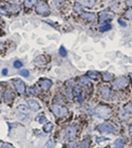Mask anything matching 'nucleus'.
<instances>
[{
    "label": "nucleus",
    "instance_id": "39",
    "mask_svg": "<svg viewBox=\"0 0 132 148\" xmlns=\"http://www.w3.org/2000/svg\"><path fill=\"white\" fill-rule=\"evenodd\" d=\"M2 74H3V75H7V69H4L3 71H2Z\"/></svg>",
    "mask_w": 132,
    "mask_h": 148
},
{
    "label": "nucleus",
    "instance_id": "43",
    "mask_svg": "<svg viewBox=\"0 0 132 148\" xmlns=\"http://www.w3.org/2000/svg\"><path fill=\"white\" fill-rule=\"evenodd\" d=\"M0 101H1V95H0Z\"/></svg>",
    "mask_w": 132,
    "mask_h": 148
},
{
    "label": "nucleus",
    "instance_id": "16",
    "mask_svg": "<svg viewBox=\"0 0 132 148\" xmlns=\"http://www.w3.org/2000/svg\"><path fill=\"white\" fill-rule=\"evenodd\" d=\"M4 101H5L6 102H10L13 101V99H14V94H13L12 90H7L5 92H4Z\"/></svg>",
    "mask_w": 132,
    "mask_h": 148
},
{
    "label": "nucleus",
    "instance_id": "33",
    "mask_svg": "<svg viewBox=\"0 0 132 148\" xmlns=\"http://www.w3.org/2000/svg\"><path fill=\"white\" fill-rule=\"evenodd\" d=\"M81 148H88V140H83L81 142Z\"/></svg>",
    "mask_w": 132,
    "mask_h": 148
},
{
    "label": "nucleus",
    "instance_id": "34",
    "mask_svg": "<svg viewBox=\"0 0 132 148\" xmlns=\"http://www.w3.org/2000/svg\"><path fill=\"white\" fill-rule=\"evenodd\" d=\"M22 65H23V64L20 62V61H16V62H14V67H15V68H17V69L21 68V67H22Z\"/></svg>",
    "mask_w": 132,
    "mask_h": 148
},
{
    "label": "nucleus",
    "instance_id": "6",
    "mask_svg": "<svg viewBox=\"0 0 132 148\" xmlns=\"http://www.w3.org/2000/svg\"><path fill=\"white\" fill-rule=\"evenodd\" d=\"M77 131H78V128H77L76 125H70V126L67 127L65 131L66 139L69 141L75 140V138H76V136H77Z\"/></svg>",
    "mask_w": 132,
    "mask_h": 148
},
{
    "label": "nucleus",
    "instance_id": "17",
    "mask_svg": "<svg viewBox=\"0 0 132 148\" xmlns=\"http://www.w3.org/2000/svg\"><path fill=\"white\" fill-rule=\"evenodd\" d=\"M35 63L37 64L38 66H45L47 64V59L45 56L41 55V56H38L37 58L35 59Z\"/></svg>",
    "mask_w": 132,
    "mask_h": 148
},
{
    "label": "nucleus",
    "instance_id": "42",
    "mask_svg": "<svg viewBox=\"0 0 132 148\" xmlns=\"http://www.w3.org/2000/svg\"><path fill=\"white\" fill-rule=\"evenodd\" d=\"M130 77H131V85H132V74L130 75Z\"/></svg>",
    "mask_w": 132,
    "mask_h": 148
},
{
    "label": "nucleus",
    "instance_id": "14",
    "mask_svg": "<svg viewBox=\"0 0 132 148\" xmlns=\"http://www.w3.org/2000/svg\"><path fill=\"white\" fill-rule=\"evenodd\" d=\"M72 95H75L76 99L79 102L83 101V97H81V88H79V86H75L74 90H72Z\"/></svg>",
    "mask_w": 132,
    "mask_h": 148
},
{
    "label": "nucleus",
    "instance_id": "4",
    "mask_svg": "<svg viewBox=\"0 0 132 148\" xmlns=\"http://www.w3.org/2000/svg\"><path fill=\"white\" fill-rule=\"evenodd\" d=\"M51 111L58 117H62L68 113V109L65 106H60V104H54V106H52Z\"/></svg>",
    "mask_w": 132,
    "mask_h": 148
},
{
    "label": "nucleus",
    "instance_id": "24",
    "mask_svg": "<svg viewBox=\"0 0 132 148\" xmlns=\"http://www.w3.org/2000/svg\"><path fill=\"white\" fill-rule=\"evenodd\" d=\"M36 1H37V0H24V5H25V7L31 8L32 6H33L34 4L36 3Z\"/></svg>",
    "mask_w": 132,
    "mask_h": 148
},
{
    "label": "nucleus",
    "instance_id": "8",
    "mask_svg": "<svg viewBox=\"0 0 132 148\" xmlns=\"http://www.w3.org/2000/svg\"><path fill=\"white\" fill-rule=\"evenodd\" d=\"M114 17V14L110 11L104 10L99 13V22H108L111 21Z\"/></svg>",
    "mask_w": 132,
    "mask_h": 148
},
{
    "label": "nucleus",
    "instance_id": "21",
    "mask_svg": "<svg viewBox=\"0 0 132 148\" xmlns=\"http://www.w3.org/2000/svg\"><path fill=\"white\" fill-rule=\"evenodd\" d=\"M88 78L92 79H97L99 78V73L96 72V71H90V72L88 73Z\"/></svg>",
    "mask_w": 132,
    "mask_h": 148
},
{
    "label": "nucleus",
    "instance_id": "36",
    "mask_svg": "<svg viewBox=\"0 0 132 148\" xmlns=\"http://www.w3.org/2000/svg\"><path fill=\"white\" fill-rule=\"evenodd\" d=\"M104 140H106V138H104V137H97L96 138L97 142H102V141H104Z\"/></svg>",
    "mask_w": 132,
    "mask_h": 148
},
{
    "label": "nucleus",
    "instance_id": "25",
    "mask_svg": "<svg viewBox=\"0 0 132 148\" xmlns=\"http://www.w3.org/2000/svg\"><path fill=\"white\" fill-rule=\"evenodd\" d=\"M36 120H37L39 123L43 124V123H45V121H46V116H45V114H39L37 116V118H36Z\"/></svg>",
    "mask_w": 132,
    "mask_h": 148
},
{
    "label": "nucleus",
    "instance_id": "5",
    "mask_svg": "<svg viewBox=\"0 0 132 148\" xmlns=\"http://www.w3.org/2000/svg\"><path fill=\"white\" fill-rule=\"evenodd\" d=\"M128 84H129V79L126 77H120V78H117L113 82L112 86L116 90H122V88H126L128 86Z\"/></svg>",
    "mask_w": 132,
    "mask_h": 148
},
{
    "label": "nucleus",
    "instance_id": "26",
    "mask_svg": "<svg viewBox=\"0 0 132 148\" xmlns=\"http://www.w3.org/2000/svg\"><path fill=\"white\" fill-rule=\"evenodd\" d=\"M55 146V141L54 139H49V141L45 144L44 148H54Z\"/></svg>",
    "mask_w": 132,
    "mask_h": 148
},
{
    "label": "nucleus",
    "instance_id": "30",
    "mask_svg": "<svg viewBox=\"0 0 132 148\" xmlns=\"http://www.w3.org/2000/svg\"><path fill=\"white\" fill-rule=\"evenodd\" d=\"M59 52H60V55L62 57H66V56H67V50L65 49V47H64V46H61L60 50H59Z\"/></svg>",
    "mask_w": 132,
    "mask_h": 148
},
{
    "label": "nucleus",
    "instance_id": "11",
    "mask_svg": "<svg viewBox=\"0 0 132 148\" xmlns=\"http://www.w3.org/2000/svg\"><path fill=\"white\" fill-rule=\"evenodd\" d=\"M27 104H28L29 109H31L33 111H38L41 108L40 103L37 101H35V99H28L27 101Z\"/></svg>",
    "mask_w": 132,
    "mask_h": 148
},
{
    "label": "nucleus",
    "instance_id": "40",
    "mask_svg": "<svg viewBox=\"0 0 132 148\" xmlns=\"http://www.w3.org/2000/svg\"><path fill=\"white\" fill-rule=\"evenodd\" d=\"M119 24H121V25H124V26H125V24L123 23V22L121 21V20H119Z\"/></svg>",
    "mask_w": 132,
    "mask_h": 148
},
{
    "label": "nucleus",
    "instance_id": "12",
    "mask_svg": "<svg viewBox=\"0 0 132 148\" xmlns=\"http://www.w3.org/2000/svg\"><path fill=\"white\" fill-rule=\"evenodd\" d=\"M81 18L86 20L88 22H93L96 19V16L94 13H90V12H81Z\"/></svg>",
    "mask_w": 132,
    "mask_h": 148
},
{
    "label": "nucleus",
    "instance_id": "28",
    "mask_svg": "<svg viewBox=\"0 0 132 148\" xmlns=\"http://www.w3.org/2000/svg\"><path fill=\"white\" fill-rule=\"evenodd\" d=\"M64 4V0H54V5L56 6V8L62 7Z\"/></svg>",
    "mask_w": 132,
    "mask_h": 148
},
{
    "label": "nucleus",
    "instance_id": "13",
    "mask_svg": "<svg viewBox=\"0 0 132 148\" xmlns=\"http://www.w3.org/2000/svg\"><path fill=\"white\" fill-rule=\"evenodd\" d=\"M52 84H53V83H52V81H51V79H42L40 81V86L45 90H49V88H51Z\"/></svg>",
    "mask_w": 132,
    "mask_h": 148
},
{
    "label": "nucleus",
    "instance_id": "23",
    "mask_svg": "<svg viewBox=\"0 0 132 148\" xmlns=\"http://www.w3.org/2000/svg\"><path fill=\"white\" fill-rule=\"evenodd\" d=\"M18 110L23 114H28L29 113V108H27L26 106H18Z\"/></svg>",
    "mask_w": 132,
    "mask_h": 148
},
{
    "label": "nucleus",
    "instance_id": "15",
    "mask_svg": "<svg viewBox=\"0 0 132 148\" xmlns=\"http://www.w3.org/2000/svg\"><path fill=\"white\" fill-rule=\"evenodd\" d=\"M79 4H81L83 6L85 7H88V8H92L94 6L95 4V0H77Z\"/></svg>",
    "mask_w": 132,
    "mask_h": 148
},
{
    "label": "nucleus",
    "instance_id": "18",
    "mask_svg": "<svg viewBox=\"0 0 132 148\" xmlns=\"http://www.w3.org/2000/svg\"><path fill=\"white\" fill-rule=\"evenodd\" d=\"M90 81L88 78L86 77H81L79 78V85L81 86H90Z\"/></svg>",
    "mask_w": 132,
    "mask_h": 148
},
{
    "label": "nucleus",
    "instance_id": "10",
    "mask_svg": "<svg viewBox=\"0 0 132 148\" xmlns=\"http://www.w3.org/2000/svg\"><path fill=\"white\" fill-rule=\"evenodd\" d=\"M14 86L16 88V90H17L18 94L20 95H24L25 92H26V86H25V84L24 82H22L21 79H14Z\"/></svg>",
    "mask_w": 132,
    "mask_h": 148
},
{
    "label": "nucleus",
    "instance_id": "31",
    "mask_svg": "<svg viewBox=\"0 0 132 148\" xmlns=\"http://www.w3.org/2000/svg\"><path fill=\"white\" fill-rule=\"evenodd\" d=\"M0 148H15V147H13L12 145L8 144V143H5V142H2V141H0Z\"/></svg>",
    "mask_w": 132,
    "mask_h": 148
},
{
    "label": "nucleus",
    "instance_id": "20",
    "mask_svg": "<svg viewBox=\"0 0 132 148\" xmlns=\"http://www.w3.org/2000/svg\"><path fill=\"white\" fill-rule=\"evenodd\" d=\"M124 147V142L122 139H120V138H118L113 142L112 144V148H123Z\"/></svg>",
    "mask_w": 132,
    "mask_h": 148
},
{
    "label": "nucleus",
    "instance_id": "22",
    "mask_svg": "<svg viewBox=\"0 0 132 148\" xmlns=\"http://www.w3.org/2000/svg\"><path fill=\"white\" fill-rule=\"evenodd\" d=\"M53 126H54V124L52 123V122H47L46 124L44 125V127H43V129H44V131L46 133H49L50 131L53 129Z\"/></svg>",
    "mask_w": 132,
    "mask_h": 148
},
{
    "label": "nucleus",
    "instance_id": "19",
    "mask_svg": "<svg viewBox=\"0 0 132 148\" xmlns=\"http://www.w3.org/2000/svg\"><path fill=\"white\" fill-rule=\"evenodd\" d=\"M113 79V75L110 74V73L104 72L102 73V81L103 82H110Z\"/></svg>",
    "mask_w": 132,
    "mask_h": 148
},
{
    "label": "nucleus",
    "instance_id": "9",
    "mask_svg": "<svg viewBox=\"0 0 132 148\" xmlns=\"http://www.w3.org/2000/svg\"><path fill=\"white\" fill-rule=\"evenodd\" d=\"M99 95L103 99H110L111 95H112V92H111V90L108 88V86H102V88H99Z\"/></svg>",
    "mask_w": 132,
    "mask_h": 148
},
{
    "label": "nucleus",
    "instance_id": "27",
    "mask_svg": "<svg viewBox=\"0 0 132 148\" xmlns=\"http://www.w3.org/2000/svg\"><path fill=\"white\" fill-rule=\"evenodd\" d=\"M111 29V25L110 24H105L103 25V26H101L99 27V30H101V32H105V31H108Z\"/></svg>",
    "mask_w": 132,
    "mask_h": 148
},
{
    "label": "nucleus",
    "instance_id": "7",
    "mask_svg": "<svg viewBox=\"0 0 132 148\" xmlns=\"http://www.w3.org/2000/svg\"><path fill=\"white\" fill-rule=\"evenodd\" d=\"M97 130L101 133H113L114 132V126L111 123L105 122V123H101L97 126Z\"/></svg>",
    "mask_w": 132,
    "mask_h": 148
},
{
    "label": "nucleus",
    "instance_id": "32",
    "mask_svg": "<svg viewBox=\"0 0 132 148\" xmlns=\"http://www.w3.org/2000/svg\"><path fill=\"white\" fill-rule=\"evenodd\" d=\"M19 74L21 75V76L25 77V78H27V77H29V71L28 70H21L19 72Z\"/></svg>",
    "mask_w": 132,
    "mask_h": 148
},
{
    "label": "nucleus",
    "instance_id": "1",
    "mask_svg": "<svg viewBox=\"0 0 132 148\" xmlns=\"http://www.w3.org/2000/svg\"><path fill=\"white\" fill-rule=\"evenodd\" d=\"M93 113H94L95 116H97L98 118H107L112 113V109L107 106L101 104V106H97L94 108V112Z\"/></svg>",
    "mask_w": 132,
    "mask_h": 148
},
{
    "label": "nucleus",
    "instance_id": "3",
    "mask_svg": "<svg viewBox=\"0 0 132 148\" xmlns=\"http://www.w3.org/2000/svg\"><path fill=\"white\" fill-rule=\"evenodd\" d=\"M36 12L40 15H49L50 14V7L45 1H39L36 5Z\"/></svg>",
    "mask_w": 132,
    "mask_h": 148
},
{
    "label": "nucleus",
    "instance_id": "35",
    "mask_svg": "<svg viewBox=\"0 0 132 148\" xmlns=\"http://www.w3.org/2000/svg\"><path fill=\"white\" fill-rule=\"evenodd\" d=\"M75 11L76 12H81V6H79V4H76L75 5Z\"/></svg>",
    "mask_w": 132,
    "mask_h": 148
},
{
    "label": "nucleus",
    "instance_id": "38",
    "mask_svg": "<svg viewBox=\"0 0 132 148\" xmlns=\"http://www.w3.org/2000/svg\"><path fill=\"white\" fill-rule=\"evenodd\" d=\"M68 148H78V146H77L76 144H72V145H70V146H68Z\"/></svg>",
    "mask_w": 132,
    "mask_h": 148
},
{
    "label": "nucleus",
    "instance_id": "2",
    "mask_svg": "<svg viewBox=\"0 0 132 148\" xmlns=\"http://www.w3.org/2000/svg\"><path fill=\"white\" fill-rule=\"evenodd\" d=\"M132 116V103L128 102L121 108L119 112V117L121 120H127Z\"/></svg>",
    "mask_w": 132,
    "mask_h": 148
},
{
    "label": "nucleus",
    "instance_id": "41",
    "mask_svg": "<svg viewBox=\"0 0 132 148\" xmlns=\"http://www.w3.org/2000/svg\"><path fill=\"white\" fill-rule=\"evenodd\" d=\"M129 131L132 133V124H131V126H130V128H129Z\"/></svg>",
    "mask_w": 132,
    "mask_h": 148
},
{
    "label": "nucleus",
    "instance_id": "29",
    "mask_svg": "<svg viewBox=\"0 0 132 148\" xmlns=\"http://www.w3.org/2000/svg\"><path fill=\"white\" fill-rule=\"evenodd\" d=\"M124 17L126 18V19H129V20L132 19V9H129V10H127L126 12H125Z\"/></svg>",
    "mask_w": 132,
    "mask_h": 148
},
{
    "label": "nucleus",
    "instance_id": "37",
    "mask_svg": "<svg viewBox=\"0 0 132 148\" xmlns=\"http://www.w3.org/2000/svg\"><path fill=\"white\" fill-rule=\"evenodd\" d=\"M126 4L128 6H130V7H132V0H126Z\"/></svg>",
    "mask_w": 132,
    "mask_h": 148
}]
</instances>
